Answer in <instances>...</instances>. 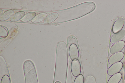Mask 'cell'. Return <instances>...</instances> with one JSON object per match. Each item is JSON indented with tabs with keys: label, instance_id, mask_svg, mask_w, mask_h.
I'll use <instances>...</instances> for the list:
<instances>
[{
	"label": "cell",
	"instance_id": "obj_1",
	"mask_svg": "<svg viewBox=\"0 0 125 83\" xmlns=\"http://www.w3.org/2000/svg\"><path fill=\"white\" fill-rule=\"evenodd\" d=\"M95 7V3L90 1L61 10V20L59 22H65L82 17L94 11Z\"/></svg>",
	"mask_w": 125,
	"mask_h": 83
},
{
	"label": "cell",
	"instance_id": "obj_2",
	"mask_svg": "<svg viewBox=\"0 0 125 83\" xmlns=\"http://www.w3.org/2000/svg\"><path fill=\"white\" fill-rule=\"evenodd\" d=\"M68 47L71 59L73 61L77 60L79 56L78 45L73 44Z\"/></svg>",
	"mask_w": 125,
	"mask_h": 83
},
{
	"label": "cell",
	"instance_id": "obj_3",
	"mask_svg": "<svg viewBox=\"0 0 125 83\" xmlns=\"http://www.w3.org/2000/svg\"><path fill=\"white\" fill-rule=\"evenodd\" d=\"M123 66V64L121 62H119L112 64L109 68L107 71L108 74L112 76L117 73L121 70Z\"/></svg>",
	"mask_w": 125,
	"mask_h": 83
},
{
	"label": "cell",
	"instance_id": "obj_4",
	"mask_svg": "<svg viewBox=\"0 0 125 83\" xmlns=\"http://www.w3.org/2000/svg\"><path fill=\"white\" fill-rule=\"evenodd\" d=\"M71 69L72 73L74 76L76 77L80 74L81 71V66L80 62L78 60L72 61Z\"/></svg>",
	"mask_w": 125,
	"mask_h": 83
},
{
	"label": "cell",
	"instance_id": "obj_5",
	"mask_svg": "<svg viewBox=\"0 0 125 83\" xmlns=\"http://www.w3.org/2000/svg\"><path fill=\"white\" fill-rule=\"evenodd\" d=\"M125 23L124 19L122 18L119 17L117 18L115 21L112 28V31L114 33H116L122 30Z\"/></svg>",
	"mask_w": 125,
	"mask_h": 83
},
{
	"label": "cell",
	"instance_id": "obj_6",
	"mask_svg": "<svg viewBox=\"0 0 125 83\" xmlns=\"http://www.w3.org/2000/svg\"><path fill=\"white\" fill-rule=\"evenodd\" d=\"M125 37V30L122 29L112 36L110 39V42L112 44H114L121 41Z\"/></svg>",
	"mask_w": 125,
	"mask_h": 83
},
{
	"label": "cell",
	"instance_id": "obj_7",
	"mask_svg": "<svg viewBox=\"0 0 125 83\" xmlns=\"http://www.w3.org/2000/svg\"><path fill=\"white\" fill-rule=\"evenodd\" d=\"M125 46V42L124 41H121L114 44L111 47L110 52L113 54L121 52Z\"/></svg>",
	"mask_w": 125,
	"mask_h": 83
},
{
	"label": "cell",
	"instance_id": "obj_8",
	"mask_svg": "<svg viewBox=\"0 0 125 83\" xmlns=\"http://www.w3.org/2000/svg\"><path fill=\"white\" fill-rule=\"evenodd\" d=\"M124 54L122 52H120L113 54L109 58L108 62L110 64H113L120 62L123 58Z\"/></svg>",
	"mask_w": 125,
	"mask_h": 83
},
{
	"label": "cell",
	"instance_id": "obj_9",
	"mask_svg": "<svg viewBox=\"0 0 125 83\" xmlns=\"http://www.w3.org/2000/svg\"><path fill=\"white\" fill-rule=\"evenodd\" d=\"M122 74L118 73L112 76L109 79L107 83H118L122 78Z\"/></svg>",
	"mask_w": 125,
	"mask_h": 83
},
{
	"label": "cell",
	"instance_id": "obj_10",
	"mask_svg": "<svg viewBox=\"0 0 125 83\" xmlns=\"http://www.w3.org/2000/svg\"><path fill=\"white\" fill-rule=\"evenodd\" d=\"M58 13L55 12L52 13L48 15L44 19V22L46 24L51 23L55 20L58 17Z\"/></svg>",
	"mask_w": 125,
	"mask_h": 83
},
{
	"label": "cell",
	"instance_id": "obj_11",
	"mask_svg": "<svg viewBox=\"0 0 125 83\" xmlns=\"http://www.w3.org/2000/svg\"><path fill=\"white\" fill-rule=\"evenodd\" d=\"M14 13V11L12 10H10L5 11L0 16V20L3 21L8 19L13 16Z\"/></svg>",
	"mask_w": 125,
	"mask_h": 83
},
{
	"label": "cell",
	"instance_id": "obj_12",
	"mask_svg": "<svg viewBox=\"0 0 125 83\" xmlns=\"http://www.w3.org/2000/svg\"><path fill=\"white\" fill-rule=\"evenodd\" d=\"M36 15V13L33 12L26 14L21 19V21L23 22H28L33 19Z\"/></svg>",
	"mask_w": 125,
	"mask_h": 83
},
{
	"label": "cell",
	"instance_id": "obj_13",
	"mask_svg": "<svg viewBox=\"0 0 125 83\" xmlns=\"http://www.w3.org/2000/svg\"><path fill=\"white\" fill-rule=\"evenodd\" d=\"M25 12L23 11L18 12L14 14L10 18L12 22H15L22 18L25 15Z\"/></svg>",
	"mask_w": 125,
	"mask_h": 83
},
{
	"label": "cell",
	"instance_id": "obj_14",
	"mask_svg": "<svg viewBox=\"0 0 125 83\" xmlns=\"http://www.w3.org/2000/svg\"><path fill=\"white\" fill-rule=\"evenodd\" d=\"M47 16V14L45 13H40L34 17L32 20V22L34 23L39 22L45 19Z\"/></svg>",
	"mask_w": 125,
	"mask_h": 83
},
{
	"label": "cell",
	"instance_id": "obj_15",
	"mask_svg": "<svg viewBox=\"0 0 125 83\" xmlns=\"http://www.w3.org/2000/svg\"><path fill=\"white\" fill-rule=\"evenodd\" d=\"M68 47L73 44H78L77 40L76 37L73 35H71L69 36L67 39Z\"/></svg>",
	"mask_w": 125,
	"mask_h": 83
},
{
	"label": "cell",
	"instance_id": "obj_16",
	"mask_svg": "<svg viewBox=\"0 0 125 83\" xmlns=\"http://www.w3.org/2000/svg\"><path fill=\"white\" fill-rule=\"evenodd\" d=\"M8 34V30L6 28L0 26V37H5Z\"/></svg>",
	"mask_w": 125,
	"mask_h": 83
},
{
	"label": "cell",
	"instance_id": "obj_17",
	"mask_svg": "<svg viewBox=\"0 0 125 83\" xmlns=\"http://www.w3.org/2000/svg\"><path fill=\"white\" fill-rule=\"evenodd\" d=\"M84 78L83 75L80 74L75 78L73 83H84Z\"/></svg>",
	"mask_w": 125,
	"mask_h": 83
},
{
	"label": "cell",
	"instance_id": "obj_18",
	"mask_svg": "<svg viewBox=\"0 0 125 83\" xmlns=\"http://www.w3.org/2000/svg\"><path fill=\"white\" fill-rule=\"evenodd\" d=\"M85 83H96L94 77L92 75H89L86 77Z\"/></svg>",
	"mask_w": 125,
	"mask_h": 83
},
{
	"label": "cell",
	"instance_id": "obj_19",
	"mask_svg": "<svg viewBox=\"0 0 125 83\" xmlns=\"http://www.w3.org/2000/svg\"><path fill=\"white\" fill-rule=\"evenodd\" d=\"M0 83H10L9 77L7 75H5L2 78Z\"/></svg>",
	"mask_w": 125,
	"mask_h": 83
},
{
	"label": "cell",
	"instance_id": "obj_20",
	"mask_svg": "<svg viewBox=\"0 0 125 83\" xmlns=\"http://www.w3.org/2000/svg\"><path fill=\"white\" fill-rule=\"evenodd\" d=\"M3 12V11L2 10L0 9V16H1V14H2Z\"/></svg>",
	"mask_w": 125,
	"mask_h": 83
},
{
	"label": "cell",
	"instance_id": "obj_21",
	"mask_svg": "<svg viewBox=\"0 0 125 83\" xmlns=\"http://www.w3.org/2000/svg\"><path fill=\"white\" fill-rule=\"evenodd\" d=\"M55 83H61L59 81H56Z\"/></svg>",
	"mask_w": 125,
	"mask_h": 83
},
{
	"label": "cell",
	"instance_id": "obj_22",
	"mask_svg": "<svg viewBox=\"0 0 125 83\" xmlns=\"http://www.w3.org/2000/svg\"><path fill=\"white\" fill-rule=\"evenodd\" d=\"M124 79L125 80V74L124 75Z\"/></svg>",
	"mask_w": 125,
	"mask_h": 83
},
{
	"label": "cell",
	"instance_id": "obj_23",
	"mask_svg": "<svg viewBox=\"0 0 125 83\" xmlns=\"http://www.w3.org/2000/svg\"></svg>",
	"mask_w": 125,
	"mask_h": 83
}]
</instances>
